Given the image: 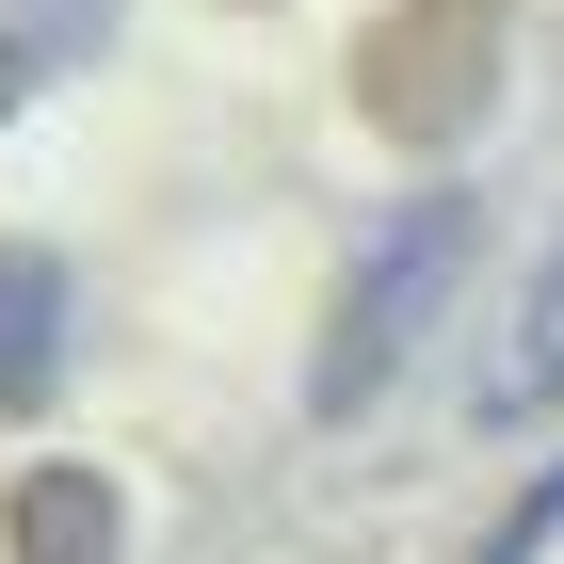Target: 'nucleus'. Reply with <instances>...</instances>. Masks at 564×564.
Returning a JSON list of instances; mask_svg holds the SVG:
<instances>
[{"label":"nucleus","instance_id":"obj_5","mask_svg":"<svg viewBox=\"0 0 564 564\" xmlns=\"http://www.w3.org/2000/svg\"><path fill=\"white\" fill-rule=\"evenodd\" d=\"M97 33H113V0H17V17H0V113H17L65 48H97Z\"/></svg>","mask_w":564,"mask_h":564},{"label":"nucleus","instance_id":"obj_3","mask_svg":"<svg viewBox=\"0 0 564 564\" xmlns=\"http://www.w3.org/2000/svg\"><path fill=\"white\" fill-rule=\"evenodd\" d=\"M549 403H564V242H549V274L517 291L500 355H484V420H549Z\"/></svg>","mask_w":564,"mask_h":564},{"label":"nucleus","instance_id":"obj_4","mask_svg":"<svg viewBox=\"0 0 564 564\" xmlns=\"http://www.w3.org/2000/svg\"><path fill=\"white\" fill-rule=\"evenodd\" d=\"M17 549L33 564H113V500H97L82 468H33L17 484Z\"/></svg>","mask_w":564,"mask_h":564},{"label":"nucleus","instance_id":"obj_2","mask_svg":"<svg viewBox=\"0 0 564 564\" xmlns=\"http://www.w3.org/2000/svg\"><path fill=\"white\" fill-rule=\"evenodd\" d=\"M65 355H82V291L48 242H0V420H33L65 388Z\"/></svg>","mask_w":564,"mask_h":564},{"label":"nucleus","instance_id":"obj_6","mask_svg":"<svg viewBox=\"0 0 564 564\" xmlns=\"http://www.w3.org/2000/svg\"><path fill=\"white\" fill-rule=\"evenodd\" d=\"M549 549H564V452H549V468L517 484V517L484 532V564H549Z\"/></svg>","mask_w":564,"mask_h":564},{"label":"nucleus","instance_id":"obj_1","mask_svg":"<svg viewBox=\"0 0 564 564\" xmlns=\"http://www.w3.org/2000/svg\"><path fill=\"white\" fill-rule=\"evenodd\" d=\"M468 242H484L468 194H403V210L355 226V274H339V306H323V355H306V420H371V403L420 371V339L452 323V291H468Z\"/></svg>","mask_w":564,"mask_h":564}]
</instances>
